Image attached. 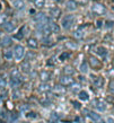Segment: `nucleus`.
I'll return each instance as SVG.
<instances>
[{"label":"nucleus","mask_w":114,"mask_h":123,"mask_svg":"<svg viewBox=\"0 0 114 123\" xmlns=\"http://www.w3.org/2000/svg\"><path fill=\"white\" fill-rule=\"evenodd\" d=\"M13 6H14L16 9H18V10H23V9L25 8V4H24L23 0H14V1H13Z\"/></svg>","instance_id":"obj_20"},{"label":"nucleus","mask_w":114,"mask_h":123,"mask_svg":"<svg viewBox=\"0 0 114 123\" xmlns=\"http://www.w3.org/2000/svg\"><path fill=\"white\" fill-rule=\"evenodd\" d=\"M1 9H2V6H1V4H0V11H1Z\"/></svg>","instance_id":"obj_54"},{"label":"nucleus","mask_w":114,"mask_h":123,"mask_svg":"<svg viewBox=\"0 0 114 123\" xmlns=\"http://www.w3.org/2000/svg\"><path fill=\"white\" fill-rule=\"evenodd\" d=\"M13 44V38L9 37V36H5L1 42H0V45L2 46V48H9L10 45Z\"/></svg>","instance_id":"obj_12"},{"label":"nucleus","mask_w":114,"mask_h":123,"mask_svg":"<svg viewBox=\"0 0 114 123\" xmlns=\"http://www.w3.org/2000/svg\"><path fill=\"white\" fill-rule=\"evenodd\" d=\"M28 108H30V105L28 104H23V105H20L19 111H28Z\"/></svg>","instance_id":"obj_39"},{"label":"nucleus","mask_w":114,"mask_h":123,"mask_svg":"<svg viewBox=\"0 0 114 123\" xmlns=\"http://www.w3.org/2000/svg\"><path fill=\"white\" fill-rule=\"evenodd\" d=\"M24 54H25L24 48H23L22 45H16L15 49H14V58L17 61H20L24 58Z\"/></svg>","instance_id":"obj_3"},{"label":"nucleus","mask_w":114,"mask_h":123,"mask_svg":"<svg viewBox=\"0 0 114 123\" xmlns=\"http://www.w3.org/2000/svg\"><path fill=\"white\" fill-rule=\"evenodd\" d=\"M63 72H64V75L72 76V75H75L76 70H75V68L72 66H66V67L63 68Z\"/></svg>","instance_id":"obj_23"},{"label":"nucleus","mask_w":114,"mask_h":123,"mask_svg":"<svg viewBox=\"0 0 114 123\" xmlns=\"http://www.w3.org/2000/svg\"><path fill=\"white\" fill-rule=\"evenodd\" d=\"M6 22H7V17H6V15H0V25L5 24Z\"/></svg>","instance_id":"obj_41"},{"label":"nucleus","mask_w":114,"mask_h":123,"mask_svg":"<svg viewBox=\"0 0 114 123\" xmlns=\"http://www.w3.org/2000/svg\"><path fill=\"white\" fill-rule=\"evenodd\" d=\"M30 14H31V15H35V14H36V10L32 8V9H31V10H30Z\"/></svg>","instance_id":"obj_48"},{"label":"nucleus","mask_w":114,"mask_h":123,"mask_svg":"<svg viewBox=\"0 0 114 123\" xmlns=\"http://www.w3.org/2000/svg\"><path fill=\"white\" fill-rule=\"evenodd\" d=\"M40 78L43 82H46L50 80V78H51V74H50L49 71H42L40 74Z\"/></svg>","instance_id":"obj_21"},{"label":"nucleus","mask_w":114,"mask_h":123,"mask_svg":"<svg viewBox=\"0 0 114 123\" xmlns=\"http://www.w3.org/2000/svg\"><path fill=\"white\" fill-rule=\"evenodd\" d=\"M95 51H96V53H97L99 56H102L103 59H106V56H107L106 48H104V46H98V48H96Z\"/></svg>","instance_id":"obj_15"},{"label":"nucleus","mask_w":114,"mask_h":123,"mask_svg":"<svg viewBox=\"0 0 114 123\" xmlns=\"http://www.w3.org/2000/svg\"><path fill=\"white\" fill-rule=\"evenodd\" d=\"M0 123H4V122H2V120H1V119H0Z\"/></svg>","instance_id":"obj_55"},{"label":"nucleus","mask_w":114,"mask_h":123,"mask_svg":"<svg viewBox=\"0 0 114 123\" xmlns=\"http://www.w3.org/2000/svg\"><path fill=\"white\" fill-rule=\"evenodd\" d=\"M50 15L52 16V18H59L61 15V9L58 7H51L50 8Z\"/></svg>","instance_id":"obj_11"},{"label":"nucleus","mask_w":114,"mask_h":123,"mask_svg":"<svg viewBox=\"0 0 114 123\" xmlns=\"http://www.w3.org/2000/svg\"><path fill=\"white\" fill-rule=\"evenodd\" d=\"M51 89H52V87L49 84H46V82H43V84H41L38 86V90H40L41 93H48Z\"/></svg>","instance_id":"obj_19"},{"label":"nucleus","mask_w":114,"mask_h":123,"mask_svg":"<svg viewBox=\"0 0 114 123\" xmlns=\"http://www.w3.org/2000/svg\"><path fill=\"white\" fill-rule=\"evenodd\" d=\"M36 116H37V114L35 112H33V111L26 113V117H28V119H35Z\"/></svg>","instance_id":"obj_36"},{"label":"nucleus","mask_w":114,"mask_h":123,"mask_svg":"<svg viewBox=\"0 0 114 123\" xmlns=\"http://www.w3.org/2000/svg\"><path fill=\"white\" fill-rule=\"evenodd\" d=\"M2 28H4V31L5 32H7V33H13V32L16 30V26H15L14 23L6 22L5 24H2Z\"/></svg>","instance_id":"obj_8"},{"label":"nucleus","mask_w":114,"mask_h":123,"mask_svg":"<svg viewBox=\"0 0 114 123\" xmlns=\"http://www.w3.org/2000/svg\"><path fill=\"white\" fill-rule=\"evenodd\" d=\"M113 10H114V6H113Z\"/></svg>","instance_id":"obj_59"},{"label":"nucleus","mask_w":114,"mask_h":123,"mask_svg":"<svg viewBox=\"0 0 114 123\" xmlns=\"http://www.w3.org/2000/svg\"><path fill=\"white\" fill-rule=\"evenodd\" d=\"M74 23H75L74 16L67 15V16H64L62 18V20H61V25H62V27L64 30H70V28L72 27V25H74Z\"/></svg>","instance_id":"obj_1"},{"label":"nucleus","mask_w":114,"mask_h":123,"mask_svg":"<svg viewBox=\"0 0 114 123\" xmlns=\"http://www.w3.org/2000/svg\"><path fill=\"white\" fill-rule=\"evenodd\" d=\"M66 46L69 49H72V50H76L78 48V44L74 41H68V42H66Z\"/></svg>","instance_id":"obj_30"},{"label":"nucleus","mask_w":114,"mask_h":123,"mask_svg":"<svg viewBox=\"0 0 114 123\" xmlns=\"http://www.w3.org/2000/svg\"><path fill=\"white\" fill-rule=\"evenodd\" d=\"M107 120H108V123H114L113 119H111V117H110V119H107Z\"/></svg>","instance_id":"obj_52"},{"label":"nucleus","mask_w":114,"mask_h":123,"mask_svg":"<svg viewBox=\"0 0 114 123\" xmlns=\"http://www.w3.org/2000/svg\"><path fill=\"white\" fill-rule=\"evenodd\" d=\"M48 25H49V27H50V30L52 31V33H59L60 32V26L57 24V23L51 20V22L48 23Z\"/></svg>","instance_id":"obj_17"},{"label":"nucleus","mask_w":114,"mask_h":123,"mask_svg":"<svg viewBox=\"0 0 114 123\" xmlns=\"http://www.w3.org/2000/svg\"><path fill=\"white\" fill-rule=\"evenodd\" d=\"M99 123H106L105 121H103V120H99Z\"/></svg>","instance_id":"obj_53"},{"label":"nucleus","mask_w":114,"mask_h":123,"mask_svg":"<svg viewBox=\"0 0 114 123\" xmlns=\"http://www.w3.org/2000/svg\"><path fill=\"white\" fill-rule=\"evenodd\" d=\"M110 37H111L110 35H105V37H104V38H105V41H106V40H107V41H111Z\"/></svg>","instance_id":"obj_51"},{"label":"nucleus","mask_w":114,"mask_h":123,"mask_svg":"<svg viewBox=\"0 0 114 123\" xmlns=\"http://www.w3.org/2000/svg\"><path fill=\"white\" fill-rule=\"evenodd\" d=\"M34 5L36 8H43L45 5V0H34Z\"/></svg>","instance_id":"obj_32"},{"label":"nucleus","mask_w":114,"mask_h":123,"mask_svg":"<svg viewBox=\"0 0 114 123\" xmlns=\"http://www.w3.org/2000/svg\"><path fill=\"white\" fill-rule=\"evenodd\" d=\"M113 25H114V23L113 22H110V20H107V22L105 23V26H106L107 28H110V27L113 26Z\"/></svg>","instance_id":"obj_45"},{"label":"nucleus","mask_w":114,"mask_h":123,"mask_svg":"<svg viewBox=\"0 0 114 123\" xmlns=\"http://www.w3.org/2000/svg\"><path fill=\"white\" fill-rule=\"evenodd\" d=\"M18 77H20V75H19V70L18 69H16V68H14L10 72V78H18Z\"/></svg>","instance_id":"obj_33"},{"label":"nucleus","mask_w":114,"mask_h":123,"mask_svg":"<svg viewBox=\"0 0 114 123\" xmlns=\"http://www.w3.org/2000/svg\"><path fill=\"white\" fill-rule=\"evenodd\" d=\"M42 44L45 45V46H52V45L55 44V42L50 36H44V37L42 38Z\"/></svg>","instance_id":"obj_18"},{"label":"nucleus","mask_w":114,"mask_h":123,"mask_svg":"<svg viewBox=\"0 0 114 123\" xmlns=\"http://www.w3.org/2000/svg\"><path fill=\"white\" fill-rule=\"evenodd\" d=\"M102 25H103V22H102V20H97V22H96V26L98 27V28H101Z\"/></svg>","instance_id":"obj_47"},{"label":"nucleus","mask_w":114,"mask_h":123,"mask_svg":"<svg viewBox=\"0 0 114 123\" xmlns=\"http://www.w3.org/2000/svg\"><path fill=\"white\" fill-rule=\"evenodd\" d=\"M52 89H53V92H54V93H57V94H64V93H66V88H64V86L60 85V84L55 85Z\"/></svg>","instance_id":"obj_24"},{"label":"nucleus","mask_w":114,"mask_h":123,"mask_svg":"<svg viewBox=\"0 0 114 123\" xmlns=\"http://www.w3.org/2000/svg\"><path fill=\"white\" fill-rule=\"evenodd\" d=\"M92 11H94L97 15H104L106 12V8H105L104 5L99 4V2H95L92 6Z\"/></svg>","instance_id":"obj_2"},{"label":"nucleus","mask_w":114,"mask_h":123,"mask_svg":"<svg viewBox=\"0 0 114 123\" xmlns=\"http://www.w3.org/2000/svg\"><path fill=\"white\" fill-rule=\"evenodd\" d=\"M78 97H79V99L80 101H88L89 99V95L87 92H85V90H80L79 93H78Z\"/></svg>","instance_id":"obj_25"},{"label":"nucleus","mask_w":114,"mask_h":123,"mask_svg":"<svg viewBox=\"0 0 114 123\" xmlns=\"http://www.w3.org/2000/svg\"><path fill=\"white\" fill-rule=\"evenodd\" d=\"M59 81H60V85H62V86H70L72 82L75 81V79L72 78V76H68V75H63L60 77L59 79Z\"/></svg>","instance_id":"obj_4"},{"label":"nucleus","mask_w":114,"mask_h":123,"mask_svg":"<svg viewBox=\"0 0 114 123\" xmlns=\"http://www.w3.org/2000/svg\"><path fill=\"white\" fill-rule=\"evenodd\" d=\"M84 113H85V115H87L89 119L92 120V121H94V122H99V120H101V116L96 112L88 111V110H84Z\"/></svg>","instance_id":"obj_7"},{"label":"nucleus","mask_w":114,"mask_h":123,"mask_svg":"<svg viewBox=\"0 0 114 123\" xmlns=\"http://www.w3.org/2000/svg\"><path fill=\"white\" fill-rule=\"evenodd\" d=\"M26 25H23L22 27H20V30L16 33V35H15V37L14 38H16V40H18V41H22L23 38L25 37V33H26Z\"/></svg>","instance_id":"obj_9"},{"label":"nucleus","mask_w":114,"mask_h":123,"mask_svg":"<svg viewBox=\"0 0 114 123\" xmlns=\"http://www.w3.org/2000/svg\"><path fill=\"white\" fill-rule=\"evenodd\" d=\"M19 92L18 90H16V92H14V94H13V98L14 99H16V98H19Z\"/></svg>","instance_id":"obj_46"},{"label":"nucleus","mask_w":114,"mask_h":123,"mask_svg":"<svg viewBox=\"0 0 114 123\" xmlns=\"http://www.w3.org/2000/svg\"><path fill=\"white\" fill-rule=\"evenodd\" d=\"M8 119L10 120L11 122H14V121H16V120L18 119V114L16 112H10L9 113V116H8Z\"/></svg>","instance_id":"obj_35"},{"label":"nucleus","mask_w":114,"mask_h":123,"mask_svg":"<svg viewBox=\"0 0 114 123\" xmlns=\"http://www.w3.org/2000/svg\"><path fill=\"white\" fill-rule=\"evenodd\" d=\"M80 88H81L80 84H78V82H76V81H74L71 85H70V92H72V93L78 94L80 92Z\"/></svg>","instance_id":"obj_22"},{"label":"nucleus","mask_w":114,"mask_h":123,"mask_svg":"<svg viewBox=\"0 0 114 123\" xmlns=\"http://www.w3.org/2000/svg\"><path fill=\"white\" fill-rule=\"evenodd\" d=\"M4 56L6 60H11L14 58V51H11L10 49H6L4 51Z\"/></svg>","instance_id":"obj_26"},{"label":"nucleus","mask_w":114,"mask_h":123,"mask_svg":"<svg viewBox=\"0 0 114 123\" xmlns=\"http://www.w3.org/2000/svg\"><path fill=\"white\" fill-rule=\"evenodd\" d=\"M93 80H94V85L97 86V87H102L103 86V79L101 77H93Z\"/></svg>","instance_id":"obj_29"},{"label":"nucleus","mask_w":114,"mask_h":123,"mask_svg":"<svg viewBox=\"0 0 114 123\" xmlns=\"http://www.w3.org/2000/svg\"><path fill=\"white\" fill-rule=\"evenodd\" d=\"M88 62H89V66L94 69H99L102 67V62L99 61L96 56H93V55H89L88 58Z\"/></svg>","instance_id":"obj_5"},{"label":"nucleus","mask_w":114,"mask_h":123,"mask_svg":"<svg viewBox=\"0 0 114 123\" xmlns=\"http://www.w3.org/2000/svg\"><path fill=\"white\" fill-rule=\"evenodd\" d=\"M20 70H22L24 74H28V72L31 71V63H30V61L25 60L24 62H22V64H20Z\"/></svg>","instance_id":"obj_14"},{"label":"nucleus","mask_w":114,"mask_h":123,"mask_svg":"<svg viewBox=\"0 0 114 123\" xmlns=\"http://www.w3.org/2000/svg\"><path fill=\"white\" fill-rule=\"evenodd\" d=\"M53 1H54V2H57V4H62L64 0H53Z\"/></svg>","instance_id":"obj_50"},{"label":"nucleus","mask_w":114,"mask_h":123,"mask_svg":"<svg viewBox=\"0 0 114 123\" xmlns=\"http://www.w3.org/2000/svg\"><path fill=\"white\" fill-rule=\"evenodd\" d=\"M54 63H55V61H54V59H53V58H50V59L46 61V66H48V67H53V66H54Z\"/></svg>","instance_id":"obj_38"},{"label":"nucleus","mask_w":114,"mask_h":123,"mask_svg":"<svg viewBox=\"0 0 114 123\" xmlns=\"http://www.w3.org/2000/svg\"><path fill=\"white\" fill-rule=\"evenodd\" d=\"M34 58H35V54L32 52H28L27 53V56H26V60L28 61V60H32V59H34Z\"/></svg>","instance_id":"obj_42"},{"label":"nucleus","mask_w":114,"mask_h":123,"mask_svg":"<svg viewBox=\"0 0 114 123\" xmlns=\"http://www.w3.org/2000/svg\"><path fill=\"white\" fill-rule=\"evenodd\" d=\"M23 123H28V122H23Z\"/></svg>","instance_id":"obj_56"},{"label":"nucleus","mask_w":114,"mask_h":123,"mask_svg":"<svg viewBox=\"0 0 114 123\" xmlns=\"http://www.w3.org/2000/svg\"><path fill=\"white\" fill-rule=\"evenodd\" d=\"M0 102H1V97H0Z\"/></svg>","instance_id":"obj_57"},{"label":"nucleus","mask_w":114,"mask_h":123,"mask_svg":"<svg viewBox=\"0 0 114 123\" xmlns=\"http://www.w3.org/2000/svg\"><path fill=\"white\" fill-rule=\"evenodd\" d=\"M23 84V79L22 77H18V78H10V86L13 88H17Z\"/></svg>","instance_id":"obj_13"},{"label":"nucleus","mask_w":114,"mask_h":123,"mask_svg":"<svg viewBox=\"0 0 114 123\" xmlns=\"http://www.w3.org/2000/svg\"><path fill=\"white\" fill-rule=\"evenodd\" d=\"M74 37L77 38V40H82L84 38V32L81 28H78L74 32Z\"/></svg>","instance_id":"obj_27"},{"label":"nucleus","mask_w":114,"mask_h":123,"mask_svg":"<svg viewBox=\"0 0 114 123\" xmlns=\"http://www.w3.org/2000/svg\"><path fill=\"white\" fill-rule=\"evenodd\" d=\"M79 69H80V71L82 74H87V72H88V63H87L86 61H82V63L80 64Z\"/></svg>","instance_id":"obj_28"},{"label":"nucleus","mask_w":114,"mask_h":123,"mask_svg":"<svg viewBox=\"0 0 114 123\" xmlns=\"http://www.w3.org/2000/svg\"><path fill=\"white\" fill-rule=\"evenodd\" d=\"M30 1H34V0H30Z\"/></svg>","instance_id":"obj_58"},{"label":"nucleus","mask_w":114,"mask_h":123,"mask_svg":"<svg viewBox=\"0 0 114 123\" xmlns=\"http://www.w3.org/2000/svg\"><path fill=\"white\" fill-rule=\"evenodd\" d=\"M77 4H80V5H86L88 2V0H75Z\"/></svg>","instance_id":"obj_43"},{"label":"nucleus","mask_w":114,"mask_h":123,"mask_svg":"<svg viewBox=\"0 0 114 123\" xmlns=\"http://www.w3.org/2000/svg\"><path fill=\"white\" fill-rule=\"evenodd\" d=\"M70 58V52H62L59 55V60L60 61H66Z\"/></svg>","instance_id":"obj_31"},{"label":"nucleus","mask_w":114,"mask_h":123,"mask_svg":"<svg viewBox=\"0 0 114 123\" xmlns=\"http://www.w3.org/2000/svg\"><path fill=\"white\" fill-rule=\"evenodd\" d=\"M108 92L111 94H114V80H111L108 84Z\"/></svg>","instance_id":"obj_37"},{"label":"nucleus","mask_w":114,"mask_h":123,"mask_svg":"<svg viewBox=\"0 0 114 123\" xmlns=\"http://www.w3.org/2000/svg\"><path fill=\"white\" fill-rule=\"evenodd\" d=\"M8 116H9V113H8L6 110H0V119L7 120Z\"/></svg>","instance_id":"obj_34"},{"label":"nucleus","mask_w":114,"mask_h":123,"mask_svg":"<svg viewBox=\"0 0 114 123\" xmlns=\"http://www.w3.org/2000/svg\"><path fill=\"white\" fill-rule=\"evenodd\" d=\"M66 7L69 11H72V10H76V9H77L78 4L75 1V0H69V1L66 2Z\"/></svg>","instance_id":"obj_16"},{"label":"nucleus","mask_w":114,"mask_h":123,"mask_svg":"<svg viewBox=\"0 0 114 123\" xmlns=\"http://www.w3.org/2000/svg\"><path fill=\"white\" fill-rule=\"evenodd\" d=\"M27 45L32 50H36V49H38V41L34 37H30L27 40Z\"/></svg>","instance_id":"obj_10"},{"label":"nucleus","mask_w":114,"mask_h":123,"mask_svg":"<svg viewBox=\"0 0 114 123\" xmlns=\"http://www.w3.org/2000/svg\"><path fill=\"white\" fill-rule=\"evenodd\" d=\"M6 85H7L6 80H5L2 77H0V88H5V87H6Z\"/></svg>","instance_id":"obj_40"},{"label":"nucleus","mask_w":114,"mask_h":123,"mask_svg":"<svg viewBox=\"0 0 114 123\" xmlns=\"http://www.w3.org/2000/svg\"><path fill=\"white\" fill-rule=\"evenodd\" d=\"M93 105H94V107H95L98 112H104V111L106 110V103L104 101H101V99H95L94 103H93Z\"/></svg>","instance_id":"obj_6"},{"label":"nucleus","mask_w":114,"mask_h":123,"mask_svg":"<svg viewBox=\"0 0 114 123\" xmlns=\"http://www.w3.org/2000/svg\"><path fill=\"white\" fill-rule=\"evenodd\" d=\"M71 103H72V105H74V106H75L76 108H78V110H79V108L81 107V105H80V104H78V103H77L76 101H72Z\"/></svg>","instance_id":"obj_44"},{"label":"nucleus","mask_w":114,"mask_h":123,"mask_svg":"<svg viewBox=\"0 0 114 123\" xmlns=\"http://www.w3.org/2000/svg\"><path fill=\"white\" fill-rule=\"evenodd\" d=\"M76 122H77V123H84L82 121H81L80 117H76Z\"/></svg>","instance_id":"obj_49"}]
</instances>
